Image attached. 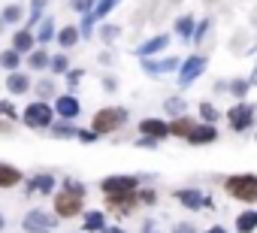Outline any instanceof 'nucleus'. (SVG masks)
<instances>
[{
	"label": "nucleus",
	"mask_w": 257,
	"mask_h": 233,
	"mask_svg": "<svg viewBox=\"0 0 257 233\" xmlns=\"http://www.w3.org/2000/svg\"><path fill=\"white\" fill-rule=\"evenodd\" d=\"M140 131H143L146 137H152V140H164V137L170 134V125H164V122H158V119H146V122L140 125Z\"/></svg>",
	"instance_id": "obj_10"
},
{
	"label": "nucleus",
	"mask_w": 257,
	"mask_h": 233,
	"mask_svg": "<svg viewBox=\"0 0 257 233\" xmlns=\"http://www.w3.org/2000/svg\"><path fill=\"white\" fill-rule=\"evenodd\" d=\"M200 112H203V119H209V122L215 119V109H212L209 103H203V109H200Z\"/></svg>",
	"instance_id": "obj_30"
},
{
	"label": "nucleus",
	"mask_w": 257,
	"mask_h": 233,
	"mask_svg": "<svg viewBox=\"0 0 257 233\" xmlns=\"http://www.w3.org/2000/svg\"><path fill=\"white\" fill-rule=\"evenodd\" d=\"M218 134H215V128L209 125V128H194L191 131V137H188V143H194V146H203V143H212Z\"/></svg>",
	"instance_id": "obj_13"
},
{
	"label": "nucleus",
	"mask_w": 257,
	"mask_h": 233,
	"mask_svg": "<svg viewBox=\"0 0 257 233\" xmlns=\"http://www.w3.org/2000/svg\"><path fill=\"white\" fill-rule=\"evenodd\" d=\"M146 233H155V227H152V224H146Z\"/></svg>",
	"instance_id": "obj_38"
},
{
	"label": "nucleus",
	"mask_w": 257,
	"mask_h": 233,
	"mask_svg": "<svg viewBox=\"0 0 257 233\" xmlns=\"http://www.w3.org/2000/svg\"><path fill=\"white\" fill-rule=\"evenodd\" d=\"M52 188H55V179L46 176V173H43V176H34L31 185H28V191H40V194H49Z\"/></svg>",
	"instance_id": "obj_14"
},
{
	"label": "nucleus",
	"mask_w": 257,
	"mask_h": 233,
	"mask_svg": "<svg viewBox=\"0 0 257 233\" xmlns=\"http://www.w3.org/2000/svg\"><path fill=\"white\" fill-rule=\"evenodd\" d=\"M79 140H82V143H94L97 134H94V131H91V134H88V131H79Z\"/></svg>",
	"instance_id": "obj_29"
},
{
	"label": "nucleus",
	"mask_w": 257,
	"mask_h": 233,
	"mask_svg": "<svg viewBox=\"0 0 257 233\" xmlns=\"http://www.w3.org/2000/svg\"><path fill=\"white\" fill-rule=\"evenodd\" d=\"M49 61H52V58H49V55H46V52H34V55H31V61H28V64H31V67H34V70H43V67H46V64H49Z\"/></svg>",
	"instance_id": "obj_23"
},
{
	"label": "nucleus",
	"mask_w": 257,
	"mask_h": 233,
	"mask_svg": "<svg viewBox=\"0 0 257 233\" xmlns=\"http://www.w3.org/2000/svg\"><path fill=\"white\" fill-rule=\"evenodd\" d=\"M40 40H52V22H46V25H43V31H40Z\"/></svg>",
	"instance_id": "obj_28"
},
{
	"label": "nucleus",
	"mask_w": 257,
	"mask_h": 233,
	"mask_svg": "<svg viewBox=\"0 0 257 233\" xmlns=\"http://www.w3.org/2000/svg\"><path fill=\"white\" fill-rule=\"evenodd\" d=\"M0 109H4V115H10V119H16V109H13V103H0Z\"/></svg>",
	"instance_id": "obj_32"
},
{
	"label": "nucleus",
	"mask_w": 257,
	"mask_h": 233,
	"mask_svg": "<svg viewBox=\"0 0 257 233\" xmlns=\"http://www.w3.org/2000/svg\"><path fill=\"white\" fill-rule=\"evenodd\" d=\"M22 182V173L16 167H7V164H0V188H13Z\"/></svg>",
	"instance_id": "obj_12"
},
{
	"label": "nucleus",
	"mask_w": 257,
	"mask_h": 233,
	"mask_svg": "<svg viewBox=\"0 0 257 233\" xmlns=\"http://www.w3.org/2000/svg\"><path fill=\"white\" fill-rule=\"evenodd\" d=\"M0 230H4V215H0Z\"/></svg>",
	"instance_id": "obj_39"
},
{
	"label": "nucleus",
	"mask_w": 257,
	"mask_h": 233,
	"mask_svg": "<svg viewBox=\"0 0 257 233\" xmlns=\"http://www.w3.org/2000/svg\"><path fill=\"white\" fill-rule=\"evenodd\" d=\"M176 200H179V203H185L188 209H203V206H212V200H206L200 191H191V188H188V191H176Z\"/></svg>",
	"instance_id": "obj_9"
},
{
	"label": "nucleus",
	"mask_w": 257,
	"mask_h": 233,
	"mask_svg": "<svg viewBox=\"0 0 257 233\" xmlns=\"http://www.w3.org/2000/svg\"><path fill=\"white\" fill-rule=\"evenodd\" d=\"M103 191H106V197H115V194H137V179H131V176L106 179V182H103Z\"/></svg>",
	"instance_id": "obj_6"
},
{
	"label": "nucleus",
	"mask_w": 257,
	"mask_h": 233,
	"mask_svg": "<svg viewBox=\"0 0 257 233\" xmlns=\"http://www.w3.org/2000/svg\"><path fill=\"white\" fill-rule=\"evenodd\" d=\"M254 79H257V73H254Z\"/></svg>",
	"instance_id": "obj_40"
},
{
	"label": "nucleus",
	"mask_w": 257,
	"mask_h": 233,
	"mask_svg": "<svg viewBox=\"0 0 257 233\" xmlns=\"http://www.w3.org/2000/svg\"><path fill=\"white\" fill-rule=\"evenodd\" d=\"M209 233H224V227H212V230H209Z\"/></svg>",
	"instance_id": "obj_37"
},
{
	"label": "nucleus",
	"mask_w": 257,
	"mask_h": 233,
	"mask_svg": "<svg viewBox=\"0 0 257 233\" xmlns=\"http://www.w3.org/2000/svg\"><path fill=\"white\" fill-rule=\"evenodd\" d=\"M236 230H242V233L257 230V212H254V209H251V212H242V215L236 218Z\"/></svg>",
	"instance_id": "obj_15"
},
{
	"label": "nucleus",
	"mask_w": 257,
	"mask_h": 233,
	"mask_svg": "<svg viewBox=\"0 0 257 233\" xmlns=\"http://www.w3.org/2000/svg\"><path fill=\"white\" fill-rule=\"evenodd\" d=\"M85 230L88 233H100V230H106V218H103V212H88L85 215Z\"/></svg>",
	"instance_id": "obj_17"
},
{
	"label": "nucleus",
	"mask_w": 257,
	"mask_h": 233,
	"mask_svg": "<svg viewBox=\"0 0 257 233\" xmlns=\"http://www.w3.org/2000/svg\"><path fill=\"white\" fill-rule=\"evenodd\" d=\"M0 64H4L7 70H16V67H19V52H16V49L4 52V55H0Z\"/></svg>",
	"instance_id": "obj_21"
},
{
	"label": "nucleus",
	"mask_w": 257,
	"mask_h": 233,
	"mask_svg": "<svg viewBox=\"0 0 257 233\" xmlns=\"http://www.w3.org/2000/svg\"><path fill=\"white\" fill-rule=\"evenodd\" d=\"M164 46H167V37H155V40H152V43H146L140 52H143V55H152V52H161Z\"/></svg>",
	"instance_id": "obj_22"
},
{
	"label": "nucleus",
	"mask_w": 257,
	"mask_h": 233,
	"mask_svg": "<svg viewBox=\"0 0 257 233\" xmlns=\"http://www.w3.org/2000/svg\"><path fill=\"white\" fill-rule=\"evenodd\" d=\"M224 188L236 200H257V176H230Z\"/></svg>",
	"instance_id": "obj_2"
},
{
	"label": "nucleus",
	"mask_w": 257,
	"mask_h": 233,
	"mask_svg": "<svg viewBox=\"0 0 257 233\" xmlns=\"http://www.w3.org/2000/svg\"><path fill=\"white\" fill-rule=\"evenodd\" d=\"M112 4H115V0H103V4H100V10H97L94 16H106V13L112 10Z\"/></svg>",
	"instance_id": "obj_27"
},
{
	"label": "nucleus",
	"mask_w": 257,
	"mask_h": 233,
	"mask_svg": "<svg viewBox=\"0 0 257 233\" xmlns=\"http://www.w3.org/2000/svg\"><path fill=\"white\" fill-rule=\"evenodd\" d=\"M58 40H61V46L67 49V46H73V43L79 40V31H76V28H64V31L58 34Z\"/></svg>",
	"instance_id": "obj_20"
},
{
	"label": "nucleus",
	"mask_w": 257,
	"mask_h": 233,
	"mask_svg": "<svg viewBox=\"0 0 257 233\" xmlns=\"http://www.w3.org/2000/svg\"><path fill=\"white\" fill-rule=\"evenodd\" d=\"M82 197H85V188H82V185H76V182H64V191H58V197H55V209H58V215H61V218H73V215H79V209H82Z\"/></svg>",
	"instance_id": "obj_1"
},
{
	"label": "nucleus",
	"mask_w": 257,
	"mask_h": 233,
	"mask_svg": "<svg viewBox=\"0 0 257 233\" xmlns=\"http://www.w3.org/2000/svg\"><path fill=\"white\" fill-rule=\"evenodd\" d=\"M173 233H197V230H194V227H191V224H179V227H176V230H173Z\"/></svg>",
	"instance_id": "obj_33"
},
{
	"label": "nucleus",
	"mask_w": 257,
	"mask_h": 233,
	"mask_svg": "<svg viewBox=\"0 0 257 233\" xmlns=\"http://www.w3.org/2000/svg\"><path fill=\"white\" fill-rule=\"evenodd\" d=\"M176 31L188 37V34H191V19H179V25H176Z\"/></svg>",
	"instance_id": "obj_26"
},
{
	"label": "nucleus",
	"mask_w": 257,
	"mask_h": 233,
	"mask_svg": "<svg viewBox=\"0 0 257 233\" xmlns=\"http://www.w3.org/2000/svg\"><path fill=\"white\" fill-rule=\"evenodd\" d=\"M19 16H22V10H19V7H7V13H4V19H7V22H16Z\"/></svg>",
	"instance_id": "obj_25"
},
{
	"label": "nucleus",
	"mask_w": 257,
	"mask_h": 233,
	"mask_svg": "<svg viewBox=\"0 0 257 233\" xmlns=\"http://www.w3.org/2000/svg\"><path fill=\"white\" fill-rule=\"evenodd\" d=\"M31 46H34V34H28V31L16 34V40H13V49L16 52H31Z\"/></svg>",
	"instance_id": "obj_19"
},
{
	"label": "nucleus",
	"mask_w": 257,
	"mask_h": 233,
	"mask_svg": "<svg viewBox=\"0 0 257 233\" xmlns=\"http://www.w3.org/2000/svg\"><path fill=\"white\" fill-rule=\"evenodd\" d=\"M203 67H206V58H191V61H185V67H182V73H179V79H182V85H191L200 73H203Z\"/></svg>",
	"instance_id": "obj_8"
},
{
	"label": "nucleus",
	"mask_w": 257,
	"mask_h": 233,
	"mask_svg": "<svg viewBox=\"0 0 257 233\" xmlns=\"http://www.w3.org/2000/svg\"><path fill=\"white\" fill-rule=\"evenodd\" d=\"M55 112L64 115V119H76V115H79V100L76 97H58Z\"/></svg>",
	"instance_id": "obj_11"
},
{
	"label": "nucleus",
	"mask_w": 257,
	"mask_h": 233,
	"mask_svg": "<svg viewBox=\"0 0 257 233\" xmlns=\"http://www.w3.org/2000/svg\"><path fill=\"white\" fill-rule=\"evenodd\" d=\"M251 125H254V109L251 106L239 103L236 109H230V128L233 131H248Z\"/></svg>",
	"instance_id": "obj_7"
},
{
	"label": "nucleus",
	"mask_w": 257,
	"mask_h": 233,
	"mask_svg": "<svg viewBox=\"0 0 257 233\" xmlns=\"http://www.w3.org/2000/svg\"><path fill=\"white\" fill-rule=\"evenodd\" d=\"M124 109H103L97 112V119H94V134H112L115 128L124 125Z\"/></svg>",
	"instance_id": "obj_3"
},
{
	"label": "nucleus",
	"mask_w": 257,
	"mask_h": 233,
	"mask_svg": "<svg viewBox=\"0 0 257 233\" xmlns=\"http://www.w3.org/2000/svg\"><path fill=\"white\" fill-rule=\"evenodd\" d=\"M245 88H248L245 82H233V91H236V94H245Z\"/></svg>",
	"instance_id": "obj_34"
},
{
	"label": "nucleus",
	"mask_w": 257,
	"mask_h": 233,
	"mask_svg": "<svg viewBox=\"0 0 257 233\" xmlns=\"http://www.w3.org/2000/svg\"><path fill=\"white\" fill-rule=\"evenodd\" d=\"M22 227H25V233H52V227H55V218H52L49 212H40V209H34V212H28V215H25Z\"/></svg>",
	"instance_id": "obj_4"
},
{
	"label": "nucleus",
	"mask_w": 257,
	"mask_h": 233,
	"mask_svg": "<svg viewBox=\"0 0 257 233\" xmlns=\"http://www.w3.org/2000/svg\"><path fill=\"white\" fill-rule=\"evenodd\" d=\"M191 131H194V122L191 119H176L173 125H170V134H176V137H191Z\"/></svg>",
	"instance_id": "obj_18"
},
{
	"label": "nucleus",
	"mask_w": 257,
	"mask_h": 233,
	"mask_svg": "<svg viewBox=\"0 0 257 233\" xmlns=\"http://www.w3.org/2000/svg\"><path fill=\"white\" fill-rule=\"evenodd\" d=\"M100 233H124L121 227H106V230H100Z\"/></svg>",
	"instance_id": "obj_36"
},
{
	"label": "nucleus",
	"mask_w": 257,
	"mask_h": 233,
	"mask_svg": "<svg viewBox=\"0 0 257 233\" xmlns=\"http://www.w3.org/2000/svg\"><path fill=\"white\" fill-rule=\"evenodd\" d=\"M25 125L28 128H49L52 125V109L40 100V103H31L25 109Z\"/></svg>",
	"instance_id": "obj_5"
},
{
	"label": "nucleus",
	"mask_w": 257,
	"mask_h": 233,
	"mask_svg": "<svg viewBox=\"0 0 257 233\" xmlns=\"http://www.w3.org/2000/svg\"><path fill=\"white\" fill-rule=\"evenodd\" d=\"M52 70H55V73H64V70H67V58H64V55L52 58Z\"/></svg>",
	"instance_id": "obj_24"
},
{
	"label": "nucleus",
	"mask_w": 257,
	"mask_h": 233,
	"mask_svg": "<svg viewBox=\"0 0 257 233\" xmlns=\"http://www.w3.org/2000/svg\"><path fill=\"white\" fill-rule=\"evenodd\" d=\"M73 4H76L79 10H85V7H91V0H73Z\"/></svg>",
	"instance_id": "obj_35"
},
{
	"label": "nucleus",
	"mask_w": 257,
	"mask_h": 233,
	"mask_svg": "<svg viewBox=\"0 0 257 233\" xmlns=\"http://www.w3.org/2000/svg\"><path fill=\"white\" fill-rule=\"evenodd\" d=\"M7 88H10L13 94H25V91L31 88V82H28V76H22V73H13V76L7 79Z\"/></svg>",
	"instance_id": "obj_16"
},
{
	"label": "nucleus",
	"mask_w": 257,
	"mask_h": 233,
	"mask_svg": "<svg viewBox=\"0 0 257 233\" xmlns=\"http://www.w3.org/2000/svg\"><path fill=\"white\" fill-rule=\"evenodd\" d=\"M167 109L170 112H182V100H167Z\"/></svg>",
	"instance_id": "obj_31"
}]
</instances>
